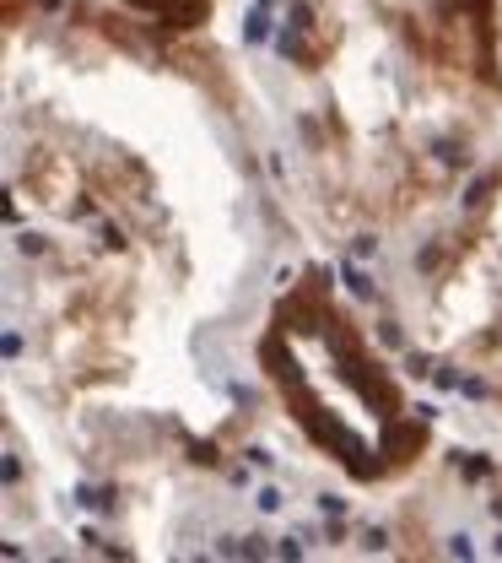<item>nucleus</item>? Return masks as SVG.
<instances>
[{"label":"nucleus","instance_id":"nucleus-2","mask_svg":"<svg viewBox=\"0 0 502 563\" xmlns=\"http://www.w3.org/2000/svg\"><path fill=\"white\" fill-rule=\"evenodd\" d=\"M254 504H260V509H281V493H276V487H260V499H254Z\"/></svg>","mask_w":502,"mask_h":563},{"label":"nucleus","instance_id":"nucleus-1","mask_svg":"<svg viewBox=\"0 0 502 563\" xmlns=\"http://www.w3.org/2000/svg\"><path fill=\"white\" fill-rule=\"evenodd\" d=\"M265 33H270V11H265V0H254V11H249V27H243V38L260 43Z\"/></svg>","mask_w":502,"mask_h":563}]
</instances>
